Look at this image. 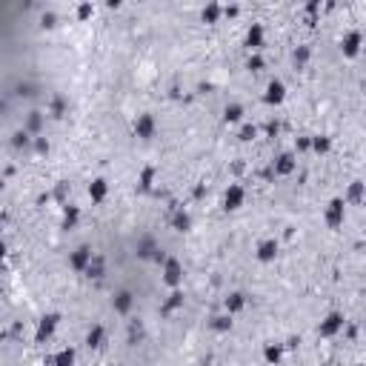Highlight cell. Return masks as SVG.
<instances>
[{"instance_id":"1","label":"cell","mask_w":366,"mask_h":366,"mask_svg":"<svg viewBox=\"0 0 366 366\" xmlns=\"http://www.w3.org/2000/svg\"><path fill=\"white\" fill-rule=\"evenodd\" d=\"M244 198H246L244 186H241V183H232V186L226 189V195H223V203H226V209H241V206H244Z\"/></svg>"},{"instance_id":"2","label":"cell","mask_w":366,"mask_h":366,"mask_svg":"<svg viewBox=\"0 0 366 366\" xmlns=\"http://www.w3.org/2000/svg\"><path fill=\"white\" fill-rule=\"evenodd\" d=\"M163 280L169 283V286H178L183 280V269L178 260H166V269H163Z\"/></svg>"},{"instance_id":"3","label":"cell","mask_w":366,"mask_h":366,"mask_svg":"<svg viewBox=\"0 0 366 366\" xmlns=\"http://www.w3.org/2000/svg\"><path fill=\"white\" fill-rule=\"evenodd\" d=\"M326 223L329 226H340L343 223V200H332L326 209Z\"/></svg>"},{"instance_id":"4","label":"cell","mask_w":366,"mask_h":366,"mask_svg":"<svg viewBox=\"0 0 366 366\" xmlns=\"http://www.w3.org/2000/svg\"><path fill=\"white\" fill-rule=\"evenodd\" d=\"M340 326H343V315H337V312H335V315H329V318H326V320L320 323V335H323V337L335 335Z\"/></svg>"},{"instance_id":"5","label":"cell","mask_w":366,"mask_h":366,"mask_svg":"<svg viewBox=\"0 0 366 366\" xmlns=\"http://www.w3.org/2000/svg\"><path fill=\"white\" fill-rule=\"evenodd\" d=\"M358 49H361V34H358V31H349V34L343 37V55L355 58V55H358Z\"/></svg>"},{"instance_id":"6","label":"cell","mask_w":366,"mask_h":366,"mask_svg":"<svg viewBox=\"0 0 366 366\" xmlns=\"http://www.w3.org/2000/svg\"><path fill=\"white\" fill-rule=\"evenodd\" d=\"M283 97H286L283 83H280V80H272V83H269V89H266V103H280Z\"/></svg>"},{"instance_id":"7","label":"cell","mask_w":366,"mask_h":366,"mask_svg":"<svg viewBox=\"0 0 366 366\" xmlns=\"http://www.w3.org/2000/svg\"><path fill=\"white\" fill-rule=\"evenodd\" d=\"M135 129H137V135H140V137H149V135L154 132V121L149 118V115H140L137 123H135Z\"/></svg>"},{"instance_id":"8","label":"cell","mask_w":366,"mask_h":366,"mask_svg":"<svg viewBox=\"0 0 366 366\" xmlns=\"http://www.w3.org/2000/svg\"><path fill=\"white\" fill-rule=\"evenodd\" d=\"M72 266H75V269H89L92 266V252L89 249H77V255L72 258Z\"/></svg>"},{"instance_id":"9","label":"cell","mask_w":366,"mask_h":366,"mask_svg":"<svg viewBox=\"0 0 366 366\" xmlns=\"http://www.w3.org/2000/svg\"><path fill=\"white\" fill-rule=\"evenodd\" d=\"M292 169H295V157H292V154H280L277 163H274V172H277V175H289Z\"/></svg>"},{"instance_id":"10","label":"cell","mask_w":366,"mask_h":366,"mask_svg":"<svg viewBox=\"0 0 366 366\" xmlns=\"http://www.w3.org/2000/svg\"><path fill=\"white\" fill-rule=\"evenodd\" d=\"M106 192H109V186H106V181H92V186H89V198L92 200H103L106 198Z\"/></svg>"},{"instance_id":"11","label":"cell","mask_w":366,"mask_h":366,"mask_svg":"<svg viewBox=\"0 0 366 366\" xmlns=\"http://www.w3.org/2000/svg\"><path fill=\"white\" fill-rule=\"evenodd\" d=\"M274 255H277V244L274 241H263V244L258 246V258L260 260H272Z\"/></svg>"},{"instance_id":"12","label":"cell","mask_w":366,"mask_h":366,"mask_svg":"<svg viewBox=\"0 0 366 366\" xmlns=\"http://www.w3.org/2000/svg\"><path fill=\"white\" fill-rule=\"evenodd\" d=\"M55 323H58V318H55V315L43 318V320H40V329H37V337H40V340H43V337H49L52 332H55Z\"/></svg>"},{"instance_id":"13","label":"cell","mask_w":366,"mask_h":366,"mask_svg":"<svg viewBox=\"0 0 366 366\" xmlns=\"http://www.w3.org/2000/svg\"><path fill=\"white\" fill-rule=\"evenodd\" d=\"M246 43H249L252 49H260V46H263V29H260V26H252L249 34H246Z\"/></svg>"},{"instance_id":"14","label":"cell","mask_w":366,"mask_h":366,"mask_svg":"<svg viewBox=\"0 0 366 366\" xmlns=\"http://www.w3.org/2000/svg\"><path fill=\"white\" fill-rule=\"evenodd\" d=\"M361 198H364V183H352L346 192V203H358Z\"/></svg>"},{"instance_id":"15","label":"cell","mask_w":366,"mask_h":366,"mask_svg":"<svg viewBox=\"0 0 366 366\" xmlns=\"http://www.w3.org/2000/svg\"><path fill=\"white\" fill-rule=\"evenodd\" d=\"M115 309H118V312H129V309H132V295H129V292H121V295H118V298H115Z\"/></svg>"},{"instance_id":"16","label":"cell","mask_w":366,"mask_h":366,"mask_svg":"<svg viewBox=\"0 0 366 366\" xmlns=\"http://www.w3.org/2000/svg\"><path fill=\"white\" fill-rule=\"evenodd\" d=\"M226 309H229V312H241V309H244V295H238V292L229 295V298H226Z\"/></svg>"},{"instance_id":"17","label":"cell","mask_w":366,"mask_h":366,"mask_svg":"<svg viewBox=\"0 0 366 366\" xmlns=\"http://www.w3.org/2000/svg\"><path fill=\"white\" fill-rule=\"evenodd\" d=\"M72 364H75V352L72 349H63L61 355L55 358V366H72Z\"/></svg>"},{"instance_id":"18","label":"cell","mask_w":366,"mask_h":366,"mask_svg":"<svg viewBox=\"0 0 366 366\" xmlns=\"http://www.w3.org/2000/svg\"><path fill=\"white\" fill-rule=\"evenodd\" d=\"M241 118H244V109H241V106H229V109H226V121H241Z\"/></svg>"},{"instance_id":"19","label":"cell","mask_w":366,"mask_h":366,"mask_svg":"<svg viewBox=\"0 0 366 366\" xmlns=\"http://www.w3.org/2000/svg\"><path fill=\"white\" fill-rule=\"evenodd\" d=\"M152 181H154V169L149 166V169L140 175V186H143V189H152Z\"/></svg>"},{"instance_id":"20","label":"cell","mask_w":366,"mask_h":366,"mask_svg":"<svg viewBox=\"0 0 366 366\" xmlns=\"http://www.w3.org/2000/svg\"><path fill=\"white\" fill-rule=\"evenodd\" d=\"M100 340H103V329L94 326V329L89 332V346H100Z\"/></svg>"},{"instance_id":"21","label":"cell","mask_w":366,"mask_h":366,"mask_svg":"<svg viewBox=\"0 0 366 366\" xmlns=\"http://www.w3.org/2000/svg\"><path fill=\"white\" fill-rule=\"evenodd\" d=\"M217 15H220V6H209V9H203V20H217Z\"/></svg>"},{"instance_id":"22","label":"cell","mask_w":366,"mask_h":366,"mask_svg":"<svg viewBox=\"0 0 366 366\" xmlns=\"http://www.w3.org/2000/svg\"><path fill=\"white\" fill-rule=\"evenodd\" d=\"M312 146H315V152H326V149H329V140H326V137H318Z\"/></svg>"},{"instance_id":"23","label":"cell","mask_w":366,"mask_h":366,"mask_svg":"<svg viewBox=\"0 0 366 366\" xmlns=\"http://www.w3.org/2000/svg\"><path fill=\"white\" fill-rule=\"evenodd\" d=\"M277 358H280V349H277V346H269V349H266V361H269V364H274Z\"/></svg>"},{"instance_id":"24","label":"cell","mask_w":366,"mask_h":366,"mask_svg":"<svg viewBox=\"0 0 366 366\" xmlns=\"http://www.w3.org/2000/svg\"><path fill=\"white\" fill-rule=\"evenodd\" d=\"M175 226H178V229H186V226H189V217H186V214H178V217H175Z\"/></svg>"},{"instance_id":"25","label":"cell","mask_w":366,"mask_h":366,"mask_svg":"<svg viewBox=\"0 0 366 366\" xmlns=\"http://www.w3.org/2000/svg\"><path fill=\"white\" fill-rule=\"evenodd\" d=\"M75 220H77V209H69V212H66V226H72Z\"/></svg>"},{"instance_id":"26","label":"cell","mask_w":366,"mask_h":366,"mask_svg":"<svg viewBox=\"0 0 366 366\" xmlns=\"http://www.w3.org/2000/svg\"><path fill=\"white\" fill-rule=\"evenodd\" d=\"M77 15H80V20H86V17L92 15V6H80V9H77Z\"/></svg>"},{"instance_id":"27","label":"cell","mask_w":366,"mask_h":366,"mask_svg":"<svg viewBox=\"0 0 366 366\" xmlns=\"http://www.w3.org/2000/svg\"><path fill=\"white\" fill-rule=\"evenodd\" d=\"M249 137H255V126H246L244 129V140H249Z\"/></svg>"},{"instance_id":"28","label":"cell","mask_w":366,"mask_h":366,"mask_svg":"<svg viewBox=\"0 0 366 366\" xmlns=\"http://www.w3.org/2000/svg\"><path fill=\"white\" fill-rule=\"evenodd\" d=\"M249 66H252V69H260V66H263V61H260V58H252V61H249Z\"/></svg>"}]
</instances>
